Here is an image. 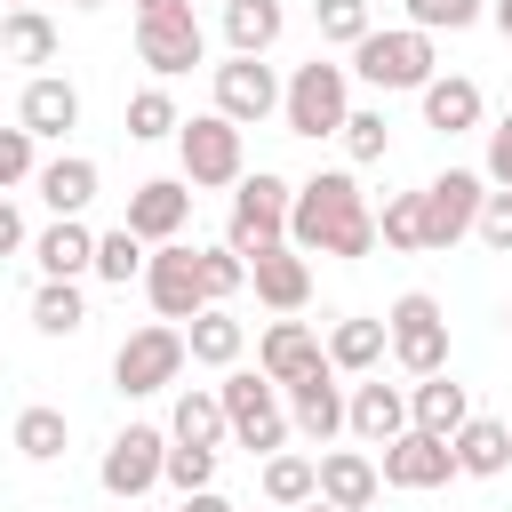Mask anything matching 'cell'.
Listing matches in <instances>:
<instances>
[{"instance_id": "6da1fadb", "label": "cell", "mask_w": 512, "mask_h": 512, "mask_svg": "<svg viewBox=\"0 0 512 512\" xmlns=\"http://www.w3.org/2000/svg\"><path fill=\"white\" fill-rule=\"evenodd\" d=\"M288 240H296L304 256H344V264H360L384 232H376V208H368L360 176H352V168H320V176H304V184H296Z\"/></svg>"}, {"instance_id": "7a4b0ae2", "label": "cell", "mask_w": 512, "mask_h": 512, "mask_svg": "<svg viewBox=\"0 0 512 512\" xmlns=\"http://www.w3.org/2000/svg\"><path fill=\"white\" fill-rule=\"evenodd\" d=\"M224 416H232V440L248 448V456H280L288 448V432H296V416H288V392L264 376V368H224Z\"/></svg>"}, {"instance_id": "3957f363", "label": "cell", "mask_w": 512, "mask_h": 512, "mask_svg": "<svg viewBox=\"0 0 512 512\" xmlns=\"http://www.w3.org/2000/svg\"><path fill=\"white\" fill-rule=\"evenodd\" d=\"M280 120H288V136H312V144L320 136H344V120H352V64H328V56L296 64Z\"/></svg>"}, {"instance_id": "277c9868", "label": "cell", "mask_w": 512, "mask_h": 512, "mask_svg": "<svg viewBox=\"0 0 512 512\" xmlns=\"http://www.w3.org/2000/svg\"><path fill=\"white\" fill-rule=\"evenodd\" d=\"M184 360H192V336H184L176 320H152V328L120 336V352H112V392H120V400L168 392V384L184 376Z\"/></svg>"}, {"instance_id": "5b68a950", "label": "cell", "mask_w": 512, "mask_h": 512, "mask_svg": "<svg viewBox=\"0 0 512 512\" xmlns=\"http://www.w3.org/2000/svg\"><path fill=\"white\" fill-rule=\"evenodd\" d=\"M352 72L392 96V88L440 80V56H432V32H424V24H384V32H368V40L352 48Z\"/></svg>"}, {"instance_id": "8992f818", "label": "cell", "mask_w": 512, "mask_h": 512, "mask_svg": "<svg viewBox=\"0 0 512 512\" xmlns=\"http://www.w3.org/2000/svg\"><path fill=\"white\" fill-rule=\"evenodd\" d=\"M288 216H296V184L272 176V168H256V176L232 184V232H224V240H232L240 256H264V248L288 240Z\"/></svg>"}, {"instance_id": "52a82bcc", "label": "cell", "mask_w": 512, "mask_h": 512, "mask_svg": "<svg viewBox=\"0 0 512 512\" xmlns=\"http://www.w3.org/2000/svg\"><path fill=\"white\" fill-rule=\"evenodd\" d=\"M176 160H184L192 192H224V184H240V176H248L240 120H224V112H192V120L176 128Z\"/></svg>"}, {"instance_id": "ba28073f", "label": "cell", "mask_w": 512, "mask_h": 512, "mask_svg": "<svg viewBox=\"0 0 512 512\" xmlns=\"http://www.w3.org/2000/svg\"><path fill=\"white\" fill-rule=\"evenodd\" d=\"M168 440H176V432H160V424H120V432L104 440V464H96L104 496H120V504L152 496V488L168 480Z\"/></svg>"}, {"instance_id": "9c48e42d", "label": "cell", "mask_w": 512, "mask_h": 512, "mask_svg": "<svg viewBox=\"0 0 512 512\" xmlns=\"http://www.w3.org/2000/svg\"><path fill=\"white\" fill-rule=\"evenodd\" d=\"M384 328H392V360H400L408 376H440V368H448V312H440V296H424V288L392 296Z\"/></svg>"}, {"instance_id": "30bf717a", "label": "cell", "mask_w": 512, "mask_h": 512, "mask_svg": "<svg viewBox=\"0 0 512 512\" xmlns=\"http://www.w3.org/2000/svg\"><path fill=\"white\" fill-rule=\"evenodd\" d=\"M144 296H152V312L160 320H200L216 296H208V272H200V248H184V240H160L152 248V272H144Z\"/></svg>"}, {"instance_id": "8fae6325", "label": "cell", "mask_w": 512, "mask_h": 512, "mask_svg": "<svg viewBox=\"0 0 512 512\" xmlns=\"http://www.w3.org/2000/svg\"><path fill=\"white\" fill-rule=\"evenodd\" d=\"M480 200H488L480 168H440L424 184V248H456L464 232H480Z\"/></svg>"}, {"instance_id": "7c38bea8", "label": "cell", "mask_w": 512, "mask_h": 512, "mask_svg": "<svg viewBox=\"0 0 512 512\" xmlns=\"http://www.w3.org/2000/svg\"><path fill=\"white\" fill-rule=\"evenodd\" d=\"M464 464H456V440L448 432H424V424H408L400 440H384V488H408V496H424V488H448Z\"/></svg>"}, {"instance_id": "4fadbf2b", "label": "cell", "mask_w": 512, "mask_h": 512, "mask_svg": "<svg viewBox=\"0 0 512 512\" xmlns=\"http://www.w3.org/2000/svg\"><path fill=\"white\" fill-rule=\"evenodd\" d=\"M136 56H144V64L160 72V80L192 72V64L208 56V32H200L192 0H176V8H160V16H136Z\"/></svg>"}, {"instance_id": "5bb4252c", "label": "cell", "mask_w": 512, "mask_h": 512, "mask_svg": "<svg viewBox=\"0 0 512 512\" xmlns=\"http://www.w3.org/2000/svg\"><path fill=\"white\" fill-rule=\"evenodd\" d=\"M280 104H288V88H280V72H272L264 56H224V64H216V112H224V120L256 128V120H272Z\"/></svg>"}, {"instance_id": "9a60e30c", "label": "cell", "mask_w": 512, "mask_h": 512, "mask_svg": "<svg viewBox=\"0 0 512 512\" xmlns=\"http://www.w3.org/2000/svg\"><path fill=\"white\" fill-rule=\"evenodd\" d=\"M256 368H264V376L288 392V384H304V376H320V368H328V344H320V336H312L296 312H280V320L256 336Z\"/></svg>"}, {"instance_id": "2e32d148", "label": "cell", "mask_w": 512, "mask_h": 512, "mask_svg": "<svg viewBox=\"0 0 512 512\" xmlns=\"http://www.w3.org/2000/svg\"><path fill=\"white\" fill-rule=\"evenodd\" d=\"M336 376H344V368L328 360L320 376H304V384H288V416H296V432H304V440H320V448H328L336 432H352V392H344Z\"/></svg>"}, {"instance_id": "e0dca14e", "label": "cell", "mask_w": 512, "mask_h": 512, "mask_svg": "<svg viewBox=\"0 0 512 512\" xmlns=\"http://www.w3.org/2000/svg\"><path fill=\"white\" fill-rule=\"evenodd\" d=\"M184 216H192V176H144V184L128 192V216H120V224H136V232L160 248V240L184 232Z\"/></svg>"}, {"instance_id": "ac0fdd59", "label": "cell", "mask_w": 512, "mask_h": 512, "mask_svg": "<svg viewBox=\"0 0 512 512\" xmlns=\"http://www.w3.org/2000/svg\"><path fill=\"white\" fill-rule=\"evenodd\" d=\"M248 288H256V304H272V312H304V304H312V264H304V248L280 240V248L248 256Z\"/></svg>"}, {"instance_id": "d6986e66", "label": "cell", "mask_w": 512, "mask_h": 512, "mask_svg": "<svg viewBox=\"0 0 512 512\" xmlns=\"http://www.w3.org/2000/svg\"><path fill=\"white\" fill-rule=\"evenodd\" d=\"M16 120H24L40 144H56V136H72V128H80V88H72L64 72H32V80H24V96H16Z\"/></svg>"}, {"instance_id": "ffe728a7", "label": "cell", "mask_w": 512, "mask_h": 512, "mask_svg": "<svg viewBox=\"0 0 512 512\" xmlns=\"http://www.w3.org/2000/svg\"><path fill=\"white\" fill-rule=\"evenodd\" d=\"M96 240H104V232H88L80 216H48V224L32 232L40 280H80V272H96Z\"/></svg>"}, {"instance_id": "44dd1931", "label": "cell", "mask_w": 512, "mask_h": 512, "mask_svg": "<svg viewBox=\"0 0 512 512\" xmlns=\"http://www.w3.org/2000/svg\"><path fill=\"white\" fill-rule=\"evenodd\" d=\"M408 424H416V408H408V392H400V384H384V376H360V384H352V432H360L368 448L400 440Z\"/></svg>"}, {"instance_id": "7402d4cb", "label": "cell", "mask_w": 512, "mask_h": 512, "mask_svg": "<svg viewBox=\"0 0 512 512\" xmlns=\"http://www.w3.org/2000/svg\"><path fill=\"white\" fill-rule=\"evenodd\" d=\"M320 496L344 504V512H368V504L384 496V464L360 456V448H328V456H320Z\"/></svg>"}, {"instance_id": "603a6c76", "label": "cell", "mask_w": 512, "mask_h": 512, "mask_svg": "<svg viewBox=\"0 0 512 512\" xmlns=\"http://www.w3.org/2000/svg\"><path fill=\"white\" fill-rule=\"evenodd\" d=\"M416 104H424V128H440V136H464V128H480V80H464V72H440V80H424L416 88Z\"/></svg>"}, {"instance_id": "cb8c5ba5", "label": "cell", "mask_w": 512, "mask_h": 512, "mask_svg": "<svg viewBox=\"0 0 512 512\" xmlns=\"http://www.w3.org/2000/svg\"><path fill=\"white\" fill-rule=\"evenodd\" d=\"M96 160L88 152H56V160H40V176H32V192L48 200V216H80L88 200H96Z\"/></svg>"}, {"instance_id": "d4e9b609", "label": "cell", "mask_w": 512, "mask_h": 512, "mask_svg": "<svg viewBox=\"0 0 512 512\" xmlns=\"http://www.w3.org/2000/svg\"><path fill=\"white\" fill-rule=\"evenodd\" d=\"M384 352H392V328H384V320H368V312H352V320H336V328H328V360H336L344 376H376V368H384Z\"/></svg>"}, {"instance_id": "484cf974", "label": "cell", "mask_w": 512, "mask_h": 512, "mask_svg": "<svg viewBox=\"0 0 512 512\" xmlns=\"http://www.w3.org/2000/svg\"><path fill=\"white\" fill-rule=\"evenodd\" d=\"M408 408H416L424 432H448V440L472 424V392H464L448 368H440V376H416V384H408Z\"/></svg>"}, {"instance_id": "4316f807", "label": "cell", "mask_w": 512, "mask_h": 512, "mask_svg": "<svg viewBox=\"0 0 512 512\" xmlns=\"http://www.w3.org/2000/svg\"><path fill=\"white\" fill-rule=\"evenodd\" d=\"M456 464H464V480H504L512 472V424L504 416H472L456 432Z\"/></svg>"}, {"instance_id": "83f0119b", "label": "cell", "mask_w": 512, "mask_h": 512, "mask_svg": "<svg viewBox=\"0 0 512 512\" xmlns=\"http://www.w3.org/2000/svg\"><path fill=\"white\" fill-rule=\"evenodd\" d=\"M288 32L280 0H224V48L232 56H272V40Z\"/></svg>"}, {"instance_id": "f1b7e54d", "label": "cell", "mask_w": 512, "mask_h": 512, "mask_svg": "<svg viewBox=\"0 0 512 512\" xmlns=\"http://www.w3.org/2000/svg\"><path fill=\"white\" fill-rule=\"evenodd\" d=\"M168 432H176V440H192V448H216V440H232L224 392H200V384H184V392H176V408H168Z\"/></svg>"}, {"instance_id": "f546056e", "label": "cell", "mask_w": 512, "mask_h": 512, "mask_svg": "<svg viewBox=\"0 0 512 512\" xmlns=\"http://www.w3.org/2000/svg\"><path fill=\"white\" fill-rule=\"evenodd\" d=\"M184 336H192V360L200 368H240V352H248V328L224 304H208L200 320H184Z\"/></svg>"}, {"instance_id": "4dcf8cb0", "label": "cell", "mask_w": 512, "mask_h": 512, "mask_svg": "<svg viewBox=\"0 0 512 512\" xmlns=\"http://www.w3.org/2000/svg\"><path fill=\"white\" fill-rule=\"evenodd\" d=\"M152 272V240L136 232V224H112L104 240H96V280L104 288H128V280H144Z\"/></svg>"}, {"instance_id": "1f68e13d", "label": "cell", "mask_w": 512, "mask_h": 512, "mask_svg": "<svg viewBox=\"0 0 512 512\" xmlns=\"http://www.w3.org/2000/svg\"><path fill=\"white\" fill-rule=\"evenodd\" d=\"M0 56L8 64H56V24L40 8H8L0 16Z\"/></svg>"}, {"instance_id": "d6a6232c", "label": "cell", "mask_w": 512, "mask_h": 512, "mask_svg": "<svg viewBox=\"0 0 512 512\" xmlns=\"http://www.w3.org/2000/svg\"><path fill=\"white\" fill-rule=\"evenodd\" d=\"M32 328H40V336H80V328H88V296H80L72 280H40V288H32Z\"/></svg>"}, {"instance_id": "836d02e7", "label": "cell", "mask_w": 512, "mask_h": 512, "mask_svg": "<svg viewBox=\"0 0 512 512\" xmlns=\"http://www.w3.org/2000/svg\"><path fill=\"white\" fill-rule=\"evenodd\" d=\"M264 496L272 504H312L320 496V456H296V448H280V456H264Z\"/></svg>"}, {"instance_id": "e575fe53", "label": "cell", "mask_w": 512, "mask_h": 512, "mask_svg": "<svg viewBox=\"0 0 512 512\" xmlns=\"http://www.w3.org/2000/svg\"><path fill=\"white\" fill-rule=\"evenodd\" d=\"M16 456L24 464H56L64 456V408H16Z\"/></svg>"}, {"instance_id": "d590c367", "label": "cell", "mask_w": 512, "mask_h": 512, "mask_svg": "<svg viewBox=\"0 0 512 512\" xmlns=\"http://www.w3.org/2000/svg\"><path fill=\"white\" fill-rule=\"evenodd\" d=\"M176 128H184V112H176V96H168L160 80L128 96V136H136V144H160V136H176Z\"/></svg>"}, {"instance_id": "8d00e7d4", "label": "cell", "mask_w": 512, "mask_h": 512, "mask_svg": "<svg viewBox=\"0 0 512 512\" xmlns=\"http://www.w3.org/2000/svg\"><path fill=\"white\" fill-rule=\"evenodd\" d=\"M312 24H320V40H328V48H360V40L376 32L368 0H312Z\"/></svg>"}, {"instance_id": "74e56055", "label": "cell", "mask_w": 512, "mask_h": 512, "mask_svg": "<svg viewBox=\"0 0 512 512\" xmlns=\"http://www.w3.org/2000/svg\"><path fill=\"white\" fill-rule=\"evenodd\" d=\"M376 232H384V248H424V192H392L384 200V216H376Z\"/></svg>"}, {"instance_id": "f35d334b", "label": "cell", "mask_w": 512, "mask_h": 512, "mask_svg": "<svg viewBox=\"0 0 512 512\" xmlns=\"http://www.w3.org/2000/svg\"><path fill=\"white\" fill-rule=\"evenodd\" d=\"M32 176H40V136L16 120V128H0V184H8V192H24Z\"/></svg>"}, {"instance_id": "ab89813d", "label": "cell", "mask_w": 512, "mask_h": 512, "mask_svg": "<svg viewBox=\"0 0 512 512\" xmlns=\"http://www.w3.org/2000/svg\"><path fill=\"white\" fill-rule=\"evenodd\" d=\"M384 144H392L384 112H376V104H360V112L344 120V152H352V168H376V160H384Z\"/></svg>"}, {"instance_id": "60d3db41", "label": "cell", "mask_w": 512, "mask_h": 512, "mask_svg": "<svg viewBox=\"0 0 512 512\" xmlns=\"http://www.w3.org/2000/svg\"><path fill=\"white\" fill-rule=\"evenodd\" d=\"M168 488H176V496H192V488H216V448L168 440Z\"/></svg>"}, {"instance_id": "b9f144b4", "label": "cell", "mask_w": 512, "mask_h": 512, "mask_svg": "<svg viewBox=\"0 0 512 512\" xmlns=\"http://www.w3.org/2000/svg\"><path fill=\"white\" fill-rule=\"evenodd\" d=\"M488 16V0H408V24H424V32H472Z\"/></svg>"}, {"instance_id": "7bdbcfd3", "label": "cell", "mask_w": 512, "mask_h": 512, "mask_svg": "<svg viewBox=\"0 0 512 512\" xmlns=\"http://www.w3.org/2000/svg\"><path fill=\"white\" fill-rule=\"evenodd\" d=\"M200 272H208V296H216V304H232V296L248 288V256H240L232 240H224V248H200Z\"/></svg>"}, {"instance_id": "ee69618b", "label": "cell", "mask_w": 512, "mask_h": 512, "mask_svg": "<svg viewBox=\"0 0 512 512\" xmlns=\"http://www.w3.org/2000/svg\"><path fill=\"white\" fill-rule=\"evenodd\" d=\"M480 240L496 256H512V192L504 184H488V200H480Z\"/></svg>"}, {"instance_id": "f6af8a7d", "label": "cell", "mask_w": 512, "mask_h": 512, "mask_svg": "<svg viewBox=\"0 0 512 512\" xmlns=\"http://www.w3.org/2000/svg\"><path fill=\"white\" fill-rule=\"evenodd\" d=\"M480 176H488V184H504V192H512V112H504V120H496V128H488V160H480Z\"/></svg>"}, {"instance_id": "bcb514c9", "label": "cell", "mask_w": 512, "mask_h": 512, "mask_svg": "<svg viewBox=\"0 0 512 512\" xmlns=\"http://www.w3.org/2000/svg\"><path fill=\"white\" fill-rule=\"evenodd\" d=\"M0 248L16 256V248H32V224H24V208L16 200H0Z\"/></svg>"}, {"instance_id": "7dc6e473", "label": "cell", "mask_w": 512, "mask_h": 512, "mask_svg": "<svg viewBox=\"0 0 512 512\" xmlns=\"http://www.w3.org/2000/svg\"><path fill=\"white\" fill-rule=\"evenodd\" d=\"M176 512H232V496H216V488H192Z\"/></svg>"}, {"instance_id": "c3c4849f", "label": "cell", "mask_w": 512, "mask_h": 512, "mask_svg": "<svg viewBox=\"0 0 512 512\" xmlns=\"http://www.w3.org/2000/svg\"><path fill=\"white\" fill-rule=\"evenodd\" d=\"M488 24H496V32L512 40V0H488Z\"/></svg>"}, {"instance_id": "681fc988", "label": "cell", "mask_w": 512, "mask_h": 512, "mask_svg": "<svg viewBox=\"0 0 512 512\" xmlns=\"http://www.w3.org/2000/svg\"><path fill=\"white\" fill-rule=\"evenodd\" d=\"M128 8H136V16H160V8H176V0H128Z\"/></svg>"}, {"instance_id": "f907efd6", "label": "cell", "mask_w": 512, "mask_h": 512, "mask_svg": "<svg viewBox=\"0 0 512 512\" xmlns=\"http://www.w3.org/2000/svg\"><path fill=\"white\" fill-rule=\"evenodd\" d=\"M296 512H344V504H328V496H312V504H296Z\"/></svg>"}, {"instance_id": "816d5d0a", "label": "cell", "mask_w": 512, "mask_h": 512, "mask_svg": "<svg viewBox=\"0 0 512 512\" xmlns=\"http://www.w3.org/2000/svg\"><path fill=\"white\" fill-rule=\"evenodd\" d=\"M72 8H104V0H72Z\"/></svg>"}, {"instance_id": "f5cc1de1", "label": "cell", "mask_w": 512, "mask_h": 512, "mask_svg": "<svg viewBox=\"0 0 512 512\" xmlns=\"http://www.w3.org/2000/svg\"><path fill=\"white\" fill-rule=\"evenodd\" d=\"M8 8H40V0H8Z\"/></svg>"}, {"instance_id": "db71d44e", "label": "cell", "mask_w": 512, "mask_h": 512, "mask_svg": "<svg viewBox=\"0 0 512 512\" xmlns=\"http://www.w3.org/2000/svg\"><path fill=\"white\" fill-rule=\"evenodd\" d=\"M504 328H512V312H504Z\"/></svg>"}]
</instances>
